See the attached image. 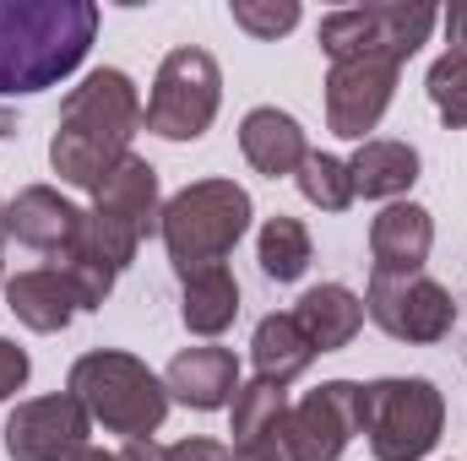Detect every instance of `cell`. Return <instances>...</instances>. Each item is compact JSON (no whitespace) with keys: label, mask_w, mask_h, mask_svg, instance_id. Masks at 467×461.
I'll list each match as a JSON object with an SVG mask.
<instances>
[{"label":"cell","mask_w":467,"mask_h":461,"mask_svg":"<svg viewBox=\"0 0 467 461\" xmlns=\"http://www.w3.org/2000/svg\"><path fill=\"white\" fill-rule=\"evenodd\" d=\"M239 152L250 158L255 174L266 179H283V174H299V163L310 158V141L299 130V119L283 115V109H250L239 125Z\"/></svg>","instance_id":"obj_16"},{"label":"cell","mask_w":467,"mask_h":461,"mask_svg":"<svg viewBox=\"0 0 467 461\" xmlns=\"http://www.w3.org/2000/svg\"><path fill=\"white\" fill-rule=\"evenodd\" d=\"M446 33L457 49H467V11H446Z\"/></svg>","instance_id":"obj_29"},{"label":"cell","mask_w":467,"mask_h":461,"mask_svg":"<svg viewBox=\"0 0 467 461\" xmlns=\"http://www.w3.org/2000/svg\"><path fill=\"white\" fill-rule=\"evenodd\" d=\"M348 174H353V196H364V201H397L419 179V152L408 141H364L348 158Z\"/></svg>","instance_id":"obj_20"},{"label":"cell","mask_w":467,"mask_h":461,"mask_svg":"<svg viewBox=\"0 0 467 461\" xmlns=\"http://www.w3.org/2000/svg\"><path fill=\"white\" fill-rule=\"evenodd\" d=\"M77 229H82V212L60 190H49V185H27L5 207V233L16 244H27V250H44V255H66Z\"/></svg>","instance_id":"obj_14"},{"label":"cell","mask_w":467,"mask_h":461,"mask_svg":"<svg viewBox=\"0 0 467 461\" xmlns=\"http://www.w3.org/2000/svg\"><path fill=\"white\" fill-rule=\"evenodd\" d=\"M229 461H239V456H229Z\"/></svg>","instance_id":"obj_32"},{"label":"cell","mask_w":467,"mask_h":461,"mask_svg":"<svg viewBox=\"0 0 467 461\" xmlns=\"http://www.w3.org/2000/svg\"><path fill=\"white\" fill-rule=\"evenodd\" d=\"M22 385H27V353L0 337V402H5V396H16Z\"/></svg>","instance_id":"obj_26"},{"label":"cell","mask_w":467,"mask_h":461,"mask_svg":"<svg viewBox=\"0 0 467 461\" xmlns=\"http://www.w3.org/2000/svg\"><path fill=\"white\" fill-rule=\"evenodd\" d=\"M0 282H5V207H0Z\"/></svg>","instance_id":"obj_31"},{"label":"cell","mask_w":467,"mask_h":461,"mask_svg":"<svg viewBox=\"0 0 467 461\" xmlns=\"http://www.w3.org/2000/svg\"><path fill=\"white\" fill-rule=\"evenodd\" d=\"M93 424H104L109 435L125 440H152L169 418V385L130 353L115 347H99V353H82L71 364V385H66Z\"/></svg>","instance_id":"obj_3"},{"label":"cell","mask_w":467,"mask_h":461,"mask_svg":"<svg viewBox=\"0 0 467 461\" xmlns=\"http://www.w3.org/2000/svg\"><path fill=\"white\" fill-rule=\"evenodd\" d=\"M397 71L402 66H386V60H343V66H332V77H327V125H332V136L364 141L380 125V115L391 109Z\"/></svg>","instance_id":"obj_11"},{"label":"cell","mask_w":467,"mask_h":461,"mask_svg":"<svg viewBox=\"0 0 467 461\" xmlns=\"http://www.w3.org/2000/svg\"><path fill=\"white\" fill-rule=\"evenodd\" d=\"M0 435H5V456L11 461H71L77 451H88L93 418L71 391H55V396L22 402L5 418Z\"/></svg>","instance_id":"obj_9"},{"label":"cell","mask_w":467,"mask_h":461,"mask_svg":"<svg viewBox=\"0 0 467 461\" xmlns=\"http://www.w3.org/2000/svg\"><path fill=\"white\" fill-rule=\"evenodd\" d=\"M234 451H223L218 440H180L169 446V461H229Z\"/></svg>","instance_id":"obj_27"},{"label":"cell","mask_w":467,"mask_h":461,"mask_svg":"<svg viewBox=\"0 0 467 461\" xmlns=\"http://www.w3.org/2000/svg\"><path fill=\"white\" fill-rule=\"evenodd\" d=\"M244 229H250V196H244V185H234V179L185 185V190L163 207V218H158V233H163L169 261H174L180 277L207 271V266H223Z\"/></svg>","instance_id":"obj_4"},{"label":"cell","mask_w":467,"mask_h":461,"mask_svg":"<svg viewBox=\"0 0 467 461\" xmlns=\"http://www.w3.org/2000/svg\"><path fill=\"white\" fill-rule=\"evenodd\" d=\"M71 461H125V456H119V451H93V446H88V451H77Z\"/></svg>","instance_id":"obj_30"},{"label":"cell","mask_w":467,"mask_h":461,"mask_svg":"<svg viewBox=\"0 0 467 461\" xmlns=\"http://www.w3.org/2000/svg\"><path fill=\"white\" fill-rule=\"evenodd\" d=\"M99 33L88 0H0V98L44 93L66 82Z\"/></svg>","instance_id":"obj_1"},{"label":"cell","mask_w":467,"mask_h":461,"mask_svg":"<svg viewBox=\"0 0 467 461\" xmlns=\"http://www.w3.org/2000/svg\"><path fill=\"white\" fill-rule=\"evenodd\" d=\"M353 435H358V385L353 380H327L283 418L288 461H337Z\"/></svg>","instance_id":"obj_10"},{"label":"cell","mask_w":467,"mask_h":461,"mask_svg":"<svg viewBox=\"0 0 467 461\" xmlns=\"http://www.w3.org/2000/svg\"><path fill=\"white\" fill-rule=\"evenodd\" d=\"M446 429V396L430 380H369L358 385V435L375 461H424Z\"/></svg>","instance_id":"obj_5"},{"label":"cell","mask_w":467,"mask_h":461,"mask_svg":"<svg viewBox=\"0 0 467 461\" xmlns=\"http://www.w3.org/2000/svg\"><path fill=\"white\" fill-rule=\"evenodd\" d=\"M310 255H316V244H310V229L299 218H283V212L266 218V229H261V271L272 282H299L310 271Z\"/></svg>","instance_id":"obj_22"},{"label":"cell","mask_w":467,"mask_h":461,"mask_svg":"<svg viewBox=\"0 0 467 461\" xmlns=\"http://www.w3.org/2000/svg\"><path fill=\"white\" fill-rule=\"evenodd\" d=\"M430 104H435V115L446 119L451 130H462L467 125V49H446L435 66H430Z\"/></svg>","instance_id":"obj_24"},{"label":"cell","mask_w":467,"mask_h":461,"mask_svg":"<svg viewBox=\"0 0 467 461\" xmlns=\"http://www.w3.org/2000/svg\"><path fill=\"white\" fill-rule=\"evenodd\" d=\"M125 461H169V451L158 446V440H125V451H119Z\"/></svg>","instance_id":"obj_28"},{"label":"cell","mask_w":467,"mask_h":461,"mask_svg":"<svg viewBox=\"0 0 467 461\" xmlns=\"http://www.w3.org/2000/svg\"><path fill=\"white\" fill-rule=\"evenodd\" d=\"M294 321L305 326V337L316 343V353H337L364 326V299L353 288H343V282H321V288H310L294 304Z\"/></svg>","instance_id":"obj_19"},{"label":"cell","mask_w":467,"mask_h":461,"mask_svg":"<svg viewBox=\"0 0 467 461\" xmlns=\"http://www.w3.org/2000/svg\"><path fill=\"white\" fill-rule=\"evenodd\" d=\"M93 196H99V212H109L115 223H125L136 239L158 233L163 207H158V169H152V163H141V158H119L115 174H109Z\"/></svg>","instance_id":"obj_17"},{"label":"cell","mask_w":467,"mask_h":461,"mask_svg":"<svg viewBox=\"0 0 467 461\" xmlns=\"http://www.w3.org/2000/svg\"><path fill=\"white\" fill-rule=\"evenodd\" d=\"M180 282H185V304H180L185 326L196 337H223L239 315V282L229 277V266H207V271H191Z\"/></svg>","instance_id":"obj_21"},{"label":"cell","mask_w":467,"mask_h":461,"mask_svg":"<svg viewBox=\"0 0 467 461\" xmlns=\"http://www.w3.org/2000/svg\"><path fill=\"white\" fill-rule=\"evenodd\" d=\"M250 358H255V380L288 391V385L316 364V343L305 337V326L294 321V310H283V315H266V321L255 326Z\"/></svg>","instance_id":"obj_18"},{"label":"cell","mask_w":467,"mask_h":461,"mask_svg":"<svg viewBox=\"0 0 467 461\" xmlns=\"http://www.w3.org/2000/svg\"><path fill=\"white\" fill-rule=\"evenodd\" d=\"M229 11H234V27H244L250 38H283L299 22L294 0H234Z\"/></svg>","instance_id":"obj_25"},{"label":"cell","mask_w":467,"mask_h":461,"mask_svg":"<svg viewBox=\"0 0 467 461\" xmlns=\"http://www.w3.org/2000/svg\"><path fill=\"white\" fill-rule=\"evenodd\" d=\"M294 179H299L305 201L321 207V212H348L353 207V174H348V163L332 158V152H310Z\"/></svg>","instance_id":"obj_23"},{"label":"cell","mask_w":467,"mask_h":461,"mask_svg":"<svg viewBox=\"0 0 467 461\" xmlns=\"http://www.w3.org/2000/svg\"><path fill=\"white\" fill-rule=\"evenodd\" d=\"M5 310L27 326V332H66L71 315L82 310V293L77 282L60 271V266H38V271H16L5 282Z\"/></svg>","instance_id":"obj_13"},{"label":"cell","mask_w":467,"mask_h":461,"mask_svg":"<svg viewBox=\"0 0 467 461\" xmlns=\"http://www.w3.org/2000/svg\"><path fill=\"white\" fill-rule=\"evenodd\" d=\"M163 385H169L174 402H185L196 413H218V407H229L234 391H239V364H234L229 347H185L169 364Z\"/></svg>","instance_id":"obj_15"},{"label":"cell","mask_w":467,"mask_h":461,"mask_svg":"<svg viewBox=\"0 0 467 461\" xmlns=\"http://www.w3.org/2000/svg\"><path fill=\"white\" fill-rule=\"evenodd\" d=\"M364 315L397 337V343H441L451 337L457 326V299L435 282V277H369V293H364Z\"/></svg>","instance_id":"obj_8"},{"label":"cell","mask_w":467,"mask_h":461,"mask_svg":"<svg viewBox=\"0 0 467 461\" xmlns=\"http://www.w3.org/2000/svg\"><path fill=\"white\" fill-rule=\"evenodd\" d=\"M435 250V223L424 207H386L375 223H369V255H375V271L380 277H419L424 261Z\"/></svg>","instance_id":"obj_12"},{"label":"cell","mask_w":467,"mask_h":461,"mask_svg":"<svg viewBox=\"0 0 467 461\" xmlns=\"http://www.w3.org/2000/svg\"><path fill=\"white\" fill-rule=\"evenodd\" d=\"M441 11L435 5H348L321 16V49L332 55V66L343 60H386L402 66L419 44H430Z\"/></svg>","instance_id":"obj_6"},{"label":"cell","mask_w":467,"mask_h":461,"mask_svg":"<svg viewBox=\"0 0 467 461\" xmlns=\"http://www.w3.org/2000/svg\"><path fill=\"white\" fill-rule=\"evenodd\" d=\"M136 125H141L136 82L125 71H93L60 104V125H55V141H49L55 174L77 190H99L115 174L119 158H130Z\"/></svg>","instance_id":"obj_2"},{"label":"cell","mask_w":467,"mask_h":461,"mask_svg":"<svg viewBox=\"0 0 467 461\" xmlns=\"http://www.w3.org/2000/svg\"><path fill=\"white\" fill-rule=\"evenodd\" d=\"M223 104V71L207 49H174L163 66H158V82H152V98L141 109V125L163 141H196L207 136V125L218 119Z\"/></svg>","instance_id":"obj_7"}]
</instances>
